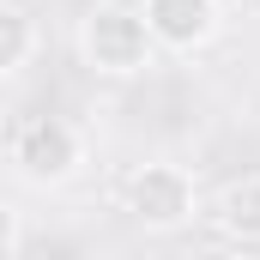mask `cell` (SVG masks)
Listing matches in <instances>:
<instances>
[{
	"label": "cell",
	"mask_w": 260,
	"mask_h": 260,
	"mask_svg": "<svg viewBox=\"0 0 260 260\" xmlns=\"http://www.w3.org/2000/svg\"><path fill=\"white\" fill-rule=\"evenodd\" d=\"M18 242H24L18 206H12V200H0V260H12V254H18Z\"/></svg>",
	"instance_id": "7"
},
{
	"label": "cell",
	"mask_w": 260,
	"mask_h": 260,
	"mask_svg": "<svg viewBox=\"0 0 260 260\" xmlns=\"http://www.w3.org/2000/svg\"><path fill=\"white\" fill-rule=\"evenodd\" d=\"M121 206H127V218L145 236H176V230L194 224L200 188H194V176H188L182 164L151 157V164H139L127 182H121Z\"/></svg>",
	"instance_id": "3"
},
{
	"label": "cell",
	"mask_w": 260,
	"mask_h": 260,
	"mask_svg": "<svg viewBox=\"0 0 260 260\" xmlns=\"http://www.w3.org/2000/svg\"><path fill=\"white\" fill-rule=\"evenodd\" d=\"M37 18L18 6V0H0V79H12L18 67L37 61Z\"/></svg>",
	"instance_id": "6"
},
{
	"label": "cell",
	"mask_w": 260,
	"mask_h": 260,
	"mask_svg": "<svg viewBox=\"0 0 260 260\" xmlns=\"http://www.w3.org/2000/svg\"><path fill=\"white\" fill-rule=\"evenodd\" d=\"M145 37L164 55H200L224 30V0H139Z\"/></svg>",
	"instance_id": "4"
},
{
	"label": "cell",
	"mask_w": 260,
	"mask_h": 260,
	"mask_svg": "<svg viewBox=\"0 0 260 260\" xmlns=\"http://www.w3.org/2000/svg\"><path fill=\"white\" fill-rule=\"evenodd\" d=\"M79 61L91 67L97 79H139L145 67L157 61V49H151V37H145L139 6L97 0V6L79 18Z\"/></svg>",
	"instance_id": "1"
},
{
	"label": "cell",
	"mask_w": 260,
	"mask_h": 260,
	"mask_svg": "<svg viewBox=\"0 0 260 260\" xmlns=\"http://www.w3.org/2000/svg\"><path fill=\"white\" fill-rule=\"evenodd\" d=\"M224 6H230V0H224Z\"/></svg>",
	"instance_id": "8"
},
{
	"label": "cell",
	"mask_w": 260,
	"mask_h": 260,
	"mask_svg": "<svg viewBox=\"0 0 260 260\" xmlns=\"http://www.w3.org/2000/svg\"><path fill=\"white\" fill-rule=\"evenodd\" d=\"M6 164L30 188H67L85 170V133L61 115H24L6 139Z\"/></svg>",
	"instance_id": "2"
},
{
	"label": "cell",
	"mask_w": 260,
	"mask_h": 260,
	"mask_svg": "<svg viewBox=\"0 0 260 260\" xmlns=\"http://www.w3.org/2000/svg\"><path fill=\"white\" fill-rule=\"evenodd\" d=\"M212 218H218L224 236H236V242H260V170L224 182L218 200H212Z\"/></svg>",
	"instance_id": "5"
}]
</instances>
